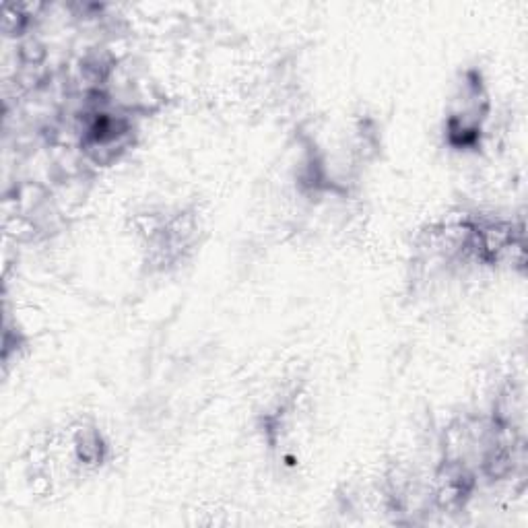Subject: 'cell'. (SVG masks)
I'll return each mask as SVG.
<instances>
[{"label":"cell","mask_w":528,"mask_h":528,"mask_svg":"<svg viewBox=\"0 0 528 528\" xmlns=\"http://www.w3.org/2000/svg\"><path fill=\"white\" fill-rule=\"evenodd\" d=\"M69 444L73 450V458L79 467L85 469H93L99 467L106 458V442L99 434V429L95 427H87V425H79L77 429L69 434Z\"/></svg>","instance_id":"1"}]
</instances>
